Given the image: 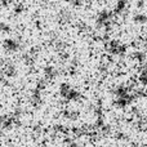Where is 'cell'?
Segmentation results:
<instances>
[{
	"label": "cell",
	"mask_w": 147,
	"mask_h": 147,
	"mask_svg": "<svg viewBox=\"0 0 147 147\" xmlns=\"http://www.w3.org/2000/svg\"><path fill=\"white\" fill-rule=\"evenodd\" d=\"M3 132H4V128H3L1 123H0V136H1V134H3Z\"/></svg>",
	"instance_id": "cell-11"
},
{
	"label": "cell",
	"mask_w": 147,
	"mask_h": 147,
	"mask_svg": "<svg viewBox=\"0 0 147 147\" xmlns=\"http://www.w3.org/2000/svg\"><path fill=\"white\" fill-rule=\"evenodd\" d=\"M28 99H30L32 106H39V105L43 102V90H41V89H38L35 86V88L31 90Z\"/></svg>",
	"instance_id": "cell-5"
},
{
	"label": "cell",
	"mask_w": 147,
	"mask_h": 147,
	"mask_svg": "<svg viewBox=\"0 0 147 147\" xmlns=\"http://www.w3.org/2000/svg\"><path fill=\"white\" fill-rule=\"evenodd\" d=\"M67 147H79V146L76 145L75 142H70V143H69V146H67Z\"/></svg>",
	"instance_id": "cell-10"
},
{
	"label": "cell",
	"mask_w": 147,
	"mask_h": 147,
	"mask_svg": "<svg viewBox=\"0 0 147 147\" xmlns=\"http://www.w3.org/2000/svg\"><path fill=\"white\" fill-rule=\"evenodd\" d=\"M0 74L4 78H13L17 74V66L14 65V62L12 61H7L1 70H0Z\"/></svg>",
	"instance_id": "cell-4"
},
{
	"label": "cell",
	"mask_w": 147,
	"mask_h": 147,
	"mask_svg": "<svg viewBox=\"0 0 147 147\" xmlns=\"http://www.w3.org/2000/svg\"><path fill=\"white\" fill-rule=\"evenodd\" d=\"M71 12L70 10H67V9H62V10H59V13H58V20H59V22H69L70 20H71Z\"/></svg>",
	"instance_id": "cell-6"
},
{
	"label": "cell",
	"mask_w": 147,
	"mask_h": 147,
	"mask_svg": "<svg viewBox=\"0 0 147 147\" xmlns=\"http://www.w3.org/2000/svg\"><path fill=\"white\" fill-rule=\"evenodd\" d=\"M59 96L65 99V101H78L80 98V93L76 90L74 86H71L69 83H61L59 84Z\"/></svg>",
	"instance_id": "cell-1"
},
{
	"label": "cell",
	"mask_w": 147,
	"mask_h": 147,
	"mask_svg": "<svg viewBox=\"0 0 147 147\" xmlns=\"http://www.w3.org/2000/svg\"><path fill=\"white\" fill-rule=\"evenodd\" d=\"M3 48H4V51L9 52V53H14V52L20 51L21 41L16 38H7L3 40Z\"/></svg>",
	"instance_id": "cell-2"
},
{
	"label": "cell",
	"mask_w": 147,
	"mask_h": 147,
	"mask_svg": "<svg viewBox=\"0 0 147 147\" xmlns=\"http://www.w3.org/2000/svg\"><path fill=\"white\" fill-rule=\"evenodd\" d=\"M57 76H58V70L56 69V66H53V65H47V66H44L43 79L47 81V83L56 80Z\"/></svg>",
	"instance_id": "cell-3"
},
{
	"label": "cell",
	"mask_w": 147,
	"mask_h": 147,
	"mask_svg": "<svg viewBox=\"0 0 147 147\" xmlns=\"http://www.w3.org/2000/svg\"><path fill=\"white\" fill-rule=\"evenodd\" d=\"M5 62H7V59H5V58H3V57H0V70H1L3 67H4Z\"/></svg>",
	"instance_id": "cell-9"
},
{
	"label": "cell",
	"mask_w": 147,
	"mask_h": 147,
	"mask_svg": "<svg viewBox=\"0 0 147 147\" xmlns=\"http://www.w3.org/2000/svg\"><path fill=\"white\" fill-rule=\"evenodd\" d=\"M63 116L66 117L67 120H71V121H74V120H76L79 117V114H78V111H75V110L69 109V110H66V111L63 112Z\"/></svg>",
	"instance_id": "cell-7"
},
{
	"label": "cell",
	"mask_w": 147,
	"mask_h": 147,
	"mask_svg": "<svg viewBox=\"0 0 147 147\" xmlns=\"http://www.w3.org/2000/svg\"><path fill=\"white\" fill-rule=\"evenodd\" d=\"M0 31H1V32H9L10 26L5 22H0Z\"/></svg>",
	"instance_id": "cell-8"
}]
</instances>
